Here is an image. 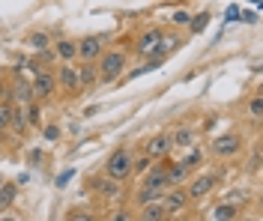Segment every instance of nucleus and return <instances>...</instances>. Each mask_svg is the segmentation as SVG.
Returning a JSON list of instances; mask_svg holds the SVG:
<instances>
[{"mask_svg": "<svg viewBox=\"0 0 263 221\" xmlns=\"http://www.w3.org/2000/svg\"><path fill=\"white\" fill-rule=\"evenodd\" d=\"M126 69V51H108L99 60V78L102 81H117Z\"/></svg>", "mask_w": 263, "mask_h": 221, "instance_id": "obj_1", "label": "nucleus"}, {"mask_svg": "<svg viewBox=\"0 0 263 221\" xmlns=\"http://www.w3.org/2000/svg\"><path fill=\"white\" fill-rule=\"evenodd\" d=\"M108 176L114 179V183H123L132 176V155L126 153V150H117V153L108 158Z\"/></svg>", "mask_w": 263, "mask_h": 221, "instance_id": "obj_2", "label": "nucleus"}, {"mask_svg": "<svg viewBox=\"0 0 263 221\" xmlns=\"http://www.w3.org/2000/svg\"><path fill=\"white\" fill-rule=\"evenodd\" d=\"M215 183H218V176H215V173H204V176L192 179V183H189V188H186L189 200H200V197H207L212 188H215Z\"/></svg>", "mask_w": 263, "mask_h": 221, "instance_id": "obj_3", "label": "nucleus"}, {"mask_svg": "<svg viewBox=\"0 0 263 221\" xmlns=\"http://www.w3.org/2000/svg\"><path fill=\"white\" fill-rule=\"evenodd\" d=\"M30 87H33V99H48L54 90H57V78H54L51 72H36Z\"/></svg>", "mask_w": 263, "mask_h": 221, "instance_id": "obj_4", "label": "nucleus"}, {"mask_svg": "<svg viewBox=\"0 0 263 221\" xmlns=\"http://www.w3.org/2000/svg\"><path fill=\"white\" fill-rule=\"evenodd\" d=\"M239 147H242V137L233 135V132L212 140V153H215V155H236V153H239Z\"/></svg>", "mask_w": 263, "mask_h": 221, "instance_id": "obj_5", "label": "nucleus"}, {"mask_svg": "<svg viewBox=\"0 0 263 221\" xmlns=\"http://www.w3.org/2000/svg\"><path fill=\"white\" fill-rule=\"evenodd\" d=\"M165 209H168V215H174V212H183L186 206H189V194H186V188L179 186H171V191H168V197H165Z\"/></svg>", "mask_w": 263, "mask_h": 221, "instance_id": "obj_6", "label": "nucleus"}, {"mask_svg": "<svg viewBox=\"0 0 263 221\" xmlns=\"http://www.w3.org/2000/svg\"><path fill=\"white\" fill-rule=\"evenodd\" d=\"M171 147H174L171 135H156V137L147 140V155L150 158H165V155L171 153Z\"/></svg>", "mask_w": 263, "mask_h": 221, "instance_id": "obj_7", "label": "nucleus"}, {"mask_svg": "<svg viewBox=\"0 0 263 221\" xmlns=\"http://www.w3.org/2000/svg\"><path fill=\"white\" fill-rule=\"evenodd\" d=\"M102 36H84L81 42H78V57H84V60H96L99 54H102Z\"/></svg>", "mask_w": 263, "mask_h": 221, "instance_id": "obj_8", "label": "nucleus"}, {"mask_svg": "<svg viewBox=\"0 0 263 221\" xmlns=\"http://www.w3.org/2000/svg\"><path fill=\"white\" fill-rule=\"evenodd\" d=\"M57 84L63 87L66 93H78V90H81V84H78V69L75 66H60V72H57Z\"/></svg>", "mask_w": 263, "mask_h": 221, "instance_id": "obj_9", "label": "nucleus"}, {"mask_svg": "<svg viewBox=\"0 0 263 221\" xmlns=\"http://www.w3.org/2000/svg\"><path fill=\"white\" fill-rule=\"evenodd\" d=\"M189 173H192V170L186 168V165H179V162H176L174 168L165 170V186L171 188V186H183V183H189Z\"/></svg>", "mask_w": 263, "mask_h": 221, "instance_id": "obj_10", "label": "nucleus"}, {"mask_svg": "<svg viewBox=\"0 0 263 221\" xmlns=\"http://www.w3.org/2000/svg\"><path fill=\"white\" fill-rule=\"evenodd\" d=\"M140 188H158V191H161V188H168V186H165V170L150 165V168H147V176H144V186H140Z\"/></svg>", "mask_w": 263, "mask_h": 221, "instance_id": "obj_11", "label": "nucleus"}, {"mask_svg": "<svg viewBox=\"0 0 263 221\" xmlns=\"http://www.w3.org/2000/svg\"><path fill=\"white\" fill-rule=\"evenodd\" d=\"M158 42H161V33H158V30H147V33L140 36V42H138V51L140 54H153L158 48Z\"/></svg>", "mask_w": 263, "mask_h": 221, "instance_id": "obj_12", "label": "nucleus"}, {"mask_svg": "<svg viewBox=\"0 0 263 221\" xmlns=\"http://www.w3.org/2000/svg\"><path fill=\"white\" fill-rule=\"evenodd\" d=\"M96 75H99V69L93 66V60H87V66L78 69V84H81V90H87V87H93V81H96Z\"/></svg>", "mask_w": 263, "mask_h": 221, "instance_id": "obj_13", "label": "nucleus"}, {"mask_svg": "<svg viewBox=\"0 0 263 221\" xmlns=\"http://www.w3.org/2000/svg\"><path fill=\"white\" fill-rule=\"evenodd\" d=\"M75 54H78V45H75L72 39H60V42H57V57H60L63 63H72Z\"/></svg>", "mask_w": 263, "mask_h": 221, "instance_id": "obj_14", "label": "nucleus"}, {"mask_svg": "<svg viewBox=\"0 0 263 221\" xmlns=\"http://www.w3.org/2000/svg\"><path fill=\"white\" fill-rule=\"evenodd\" d=\"M15 204V186L12 183H0V209H9Z\"/></svg>", "mask_w": 263, "mask_h": 221, "instance_id": "obj_15", "label": "nucleus"}, {"mask_svg": "<svg viewBox=\"0 0 263 221\" xmlns=\"http://www.w3.org/2000/svg\"><path fill=\"white\" fill-rule=\"evenodd\" d=\"M147 221H158V218H168V209L161 204H144V212H140Z\"/></svg>", "mask_w": 263, "mask_h": 221, "instance_id": "obj_16", "label": "nucleus"}, {"mask_svg": "<svg viewBox=\"0 0 263 221\" xmlns=\"http://www.w3.org/2000/svg\"><path fill=\"white\" fill-rule=\"evenodd\" d=\"M48 42H51V36L45 33V30H36V33L27 36V45L36 48V51H45V48H48Z\"/></svg>", "mask_w": 263, "mask_h": 221, "instance_id": "obj_17", "label": "nucleus"}, {"mask_svg": "<svg viewBox=\"0 0 263 221\" xmlns=\"http://www.w3.org/2000/svg\"><path fill=\"white\" fill-rule=\"evenodd\" d=\"M12 108H15L12 102L0 99V132H6V129L12 126Z\"/></svg>", "mask_w": 263, "mask_h": 221, "instance_id": "obj_18", "label": "nucleus"}, {"mask_svg": "<svg viewBox=\"0 0 263 221\" xmlns=\"http://www.w3.org/2000/svg\"><path fill=\"white\" fill-rule=\"evenodd\" d=\"M236 215H239V212H236V206L233 204H221V206H215V209H212V218L218 221H228V218H236Z\"/></svg>", "mask_w": 263, "mask_h": 221, "instance_id": "obj_19", "label": "nucleus"}, {"mask_svg": "<svg viewBox=\"0 0 263 221\" xmlns=\"http://www.w3.org/2000/svg\"><path fill=\"white\" fill-rule=\"evenodd\" d=\"M9 129H15L18 135L27 129V114H24V105H21V108H12V126H9Z\"/></svg>", "mask_w": 263, "mask_h": 221, "instance_id": "obj_20", "label": "nucleus"}, {"mask_svg": "<svg viewBox=\"0 0 263 221\" xmlns=\"http://www.w3.org/2000/svg\"><path fill=\"white\" fill-rule=\"evenodd\" d=\"M158 194H161L158 188H140V191H138V204L140 206H144V204H156Z\"/></svg>", "mask_w": 263, "mask_h": 221, "instance_id": "obj_21", "label": "nucleus"}, {"mask_svg": "<svg viewBox=\"0 0 263 221\" xmlns=\"http://www.w3.org/2000/svg\"><path fill=\"white\" fill-rule=\"evenodd\" d=\"M192 140H194L192 129H179V132L174 135V144H179V147H192Z\"/></svg>", "mask_w": 263, "mask_h": 221, "instance_id": "obj_22", "label": "nucleus"}, {"mask_svg": "<svg viewBox=\"0 0 263 221\" xmlns=\"http://www.w3.org/2000/svg\"><path fill=\"white\" fill-rule=\"evenodd\" d=\"M15 90H18V102H21V105L33 102V87H30V84H24V81H21Z\"/></svg>", "mask_w": 263, "mask_h": 221, "instance_id": "obj_23", "label": "nucleus"}, {"mask_svg": "<svg viewBox=\"0 0 263 221\" xmlns=\"http://www.w3.org/2000/svg\"><path fill=\"white\" fill-rule=\"evenodd\" d=\"M158 66H161V60H153V63H147V66L135 69V72H129V81H135V78H140V75H147V72H156Z\"/></svg>", "mask_w": 263, "mask_h": 221, "instance_id": "obj_24", "label": "nucleus"}, {"mask_svg": "<svg viewBox=\"0 0 263 221\" xmlns=\"http://www.w3.org/2000/svg\"><path fill=\"white\" fill-rule=\"evenodd\" d=\"M200 162H204V153H200V150H192V153L186 155V158H183V162H179V165H186V168L192 170V168H197V165H200Z\"/></svg>", "mask_w": 263, "mask_h": 221, "instance_id": "obj_25", "label": "nucleus"}, {"mask_svg": "<svg viewBox=\"0 0 263 221\" xmlns=\"http://www.w3.org/2000/svg\"><path fill=\"white\" fill-rule=\"evenodd\" d=\"M248 114H251L254 119H260V117H263V96H254V99L248 102Z\"/></svg>", "mask_w": 263, "mask_h": 221, "instance_id": "obj_26", "label": "nucleus"}, {"mask_svg": "<svg viewBox=\"0 0 263 221\" xmlns=\"http://www.w3.org/2000/svg\"><path fill=\"white\" fill-rule=\"evenodd\" d=\"M210 24V15L204 12V15H197L194 21H189V27H192V33H204V27Z\"/></svg>", "mask_w": 263, "mask_h": 221, "instance_id": "obj_27", "label": "nucleus"}, {"mask_svg": "<svg viewBox=\"0 0 263 221\" xmlns=\"http://www.w3.org/2000/svg\"><path fill=\"white\" fill-rule=\"evenodd\" d=\"M150 165H153V158H150V155H147V153L140 155V158H132V173H135V170H138V173H140V170H147V168H150Z\"/></svg>", "mask_w": 263, "mask_h": 221, "instance_id": "obj_28", "label": "nucleus"}, {"mask_svg": "<svg viewBox=\"0 0 263 221\" xmlns=\"http://www.w3.org/2000/svg\"><path fill=\"white\" fill-rule=\"evenodd\" d=\"M171 21H174V24H179V27H183V24H189V21H192V15H189L186 9H176L174 15H171Z\"/></svg>", "mask_w": 263, "mask_h": 221, "instance_id": "obj_29", "label": "nucleus"}, {"mask_svg": "<svg viewBox=\"0 0 263 221\" xmlns=\"http://www.w3.org/2000/svg\"><path fill=\"white\" fill-rule=\"evenodd\" d=\"M42 135H45V140H57V137H60V129H57V126H45Z\"/></svg>", "mask_w": 263, "mask_h": 221, "instance_id": "obj_30", "label": "nucleus"}, {"mask_svg": "<svg viewBox=\"0 0 263 221\" xmlns=\"http://www.w3.org/2000/svg\"><path fill=\"white\" fill-rule=\"evenodd\" d=\"M72 176H75V170H63V173L57 176V186L63 188V186H66V183H69V179H72Z\"/></svg>", "mask_w": 263, "mask_h": 221, "instance_id": "obj_31", "label": "nucleus"}, {"mask_svg": "<svg viewBox=\"0 0 263 221\" xmlns=\"http://www.w3.org/2000/svg\"><path fill=\"white\" fill-rule=\"evenodd\" d=\"M236 15H239V6H230V9H228V18H225V21H236Z\"/></svg>", "mask_w": 263, "mask_h": 221, "instance_id": "obj_32", "label": "nucleus"}, {"mask_svg": "<svg viewBox=\"0 0 263 221\" xmlns=\"http://www.w3.org/2000/svg\"><path fill=\"white\" fill-rule=\"evenodd\" d=\"M242 18H246L248 24H254V21H257V12H242Z\"/></svg>", "mask_w": 263, "mask_h": 221, "instance_id": "obj_33", "label": "nucleus"}, {"mask_svg": "<svg viewBox=\"0 0 263 221\" xmlns=\"http://www.w3.org/2000/svg\"><path fill=\"white\" fill-rule=\"evenodd\" d=\"M0 99H6V84L0 81Z\"/></svg>", "mask_w": 263, "mask_h": 221, "instance_id": "obj_34", "label": "nucleus"}, {"mask_svg": "<svg viewBox=\"0 0 263 221\" xmlns=\"http://www.w3.org/2000/svg\"><path fill=\"white\" fill-rule=\"evenodd\" d=\"M251 3H254V6H260V3H263V0H251Z\"/></svg>", "mask_w": 263, "mask_h": 221, "instance_id": "obj_35", "label": "nucleus"}]
</instances>
